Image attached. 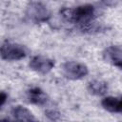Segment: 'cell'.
Returning <instances> with one entry per match:
<instances>
[{
    "label": "cell",
    "mask_w": 122,
    "mask_h": 122,
    "mask_svg": "<svg viewBox=\"0 0 122 122\" xmlns=\"http://www.w3.org/2000/svg\"><path fill=\"white\" fill-rule=\"evenodd\" d=\"M94 7L92 5H82L76 8H64L60 10L61 15L70 23H80L87 25L91 23L94 16Z\"/></svg>",
    "instance_id": "1"
},
{
    "label": "cell",
    "mask_w": 122,
    "mask_h": 122,
    "mask_svg": "<svg viewBox=\"0 0 122 122\" xmlns=\"http://www.w3.org/2000/svg\"><path fill=\"white\" fill-rule=\"evenodd\" d=\"M26 16L34 23H44L51 18V12L42 3L31 2L27 6Z\"/></svg>",
    "instance_id": "2"
},
{
    "label": "cell",
    "mask_w": 122,
    "mask_h": 122,
    "mask_svg": "<svg viewBox=\"0 0 122 122\" xmlns=\"http://www.w3.org/2000/svg\"><path fill=\"white\" fill-rule=\"evenodd\" d=\"M27 55V50L24 46L6 41L1 46V57L8 61H15L24 58Z\"/></svg>",
    "instance_id": "3"
},
{
    "label": "cell",
    "mask_w": 122,
    "mask_h": 122,
    "mask_svg": "<svg viewBox=\"0 0 122 122\" xmlns=\"http://www.w3.org/2000/svg\"><path fill=\"white\" fill-rule=\"evenodd\" d=\"M62 72L64 76L71 80H78L83 77H85L88 72V67L84 65L83 63L75 62V61H70L66 62L62 66Z\"/></svg>",
    "instance_id": "4"
},
{
    "label": "cell",
    "mask_w": 122,
    "mask_h": 122,
    "mask_svg": "<svg viewBox=\"0 0 122 122\" xmlns=\"http://www.w3.org/2000/svg\"><path fill=\"white\" fill-rule=\"evenodd\" d=\"M54 67V61L41 55L33 56L30 61V68L39 73L46 74Z\"/></svg>",
    "instance_id": "5"
},
{
    "label": "cell",
    "mask_w": 122,
    "mask_h": 122,
    "mask_svg": "<svg viewBox=\"0 0 122 122\" xmlns=\"http://www.w3.org/2000/svg\"><path fill=\"white\" fill-rule=\"evenodd\" d=\"M104 58L106 61L112 63L113 66L122 70V49L117 46L108 47L104 53Z\"/></svg>",
    "instance_id": "6"
},
{
    "label": "cell",
    "mask_w": 122,
    "mask_h": 122,
    "mask_svg": "<svg viewBox=\"0 0 122 122\" xmlns=\"http://www.w3.org/2000/svg\"><path fill=\"white\" fill-rule=\"evenodd\" d=\"M28 99L30 103L34 105L43 106L48 102L49 97L41 89L33 88L28 91Z\"/></svg>",
    "instance_id": "7"
},
{
    "label": "cell",
    "mask_w": 122,
    "mask_h": 122,
    "mask_svg": "<svg viewBox=\"0 0 122 122\" xmlns=\"http://www.w3.org/2000/svg\"><path fill=\"white\" fill-rule=\"evenodd\" d=\"M102 107L110 112H122V97H105L101 102Z\"/></svg>",
    "instance_id": "8"
},
{
    "label": "cell",
    "mask_w": 122,
    "mask_h": 122,
    "mask_svg": "<svg viewBox=\"0 0 122 122\" xmlns=\"http://www.w3.org/2000/svg\"><path fill=\"white\" fill-rule=\"evenodd\" d=\"M11 114L14 117L15 120L18 121H34L35 117L33 114L25 107L22 106H16L12 109Z\"/></svg>",
    "instance_id": "9"
},
{
    "label": "cell",
    "mask_w": 122,
    "mask_h": 122,
    "mask_svg": "<svg viewBox=\"0 0 122 122\" xmlns=\"http://www.w3.org/2000/svg\"><path fill=\"white\" fill-rule=\"evenodd\" d=\"M88 89L90 92L94 95H104L108 91V85L101 80H92L89 83Z\"/></svg>",
    "instance_id": "10"
},
{
    "label": "cell",
    "mask_w": 122,
    "mask_h": 122,
    "mask_svg": "<svg viewBox=\"0 0 122 122\" xmlns=\"http://www.w3.org/2000/svg\"><path fill=\"white\" fill-rule=\"evenodd\" d=\"M45 114L46 116L50 119V120H52V121H56V120H59L60 117H61V114L58 111L56 110H53V109H49L45 112Z\"/></svg>",
    "instance_id": "11"
},
{
    "label": "cell",
    "mask_w": 122,
    "mask_h": 122,
    "mask_svg": "<svg viewBox=\"0 0 122 122\" xmlns=\"http://www.w3.org/2000/svg\"><path fill=\"white\" fill-rule=\"evenodd\" d=\"M7 98H8V95H7L4 92H1V95H0V106H1V107L4 106V104H5L6 101H7Z\"/></svg>",
    "instance_id": "12"
}]
</instances>
